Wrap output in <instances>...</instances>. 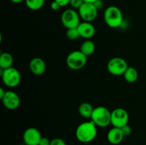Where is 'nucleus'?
Returning <instances> with one entry per match:
<instances>
[{
	"label": "nucleus",
	"mask_w": 146,
	"mask_h": 145,
	"mask_svg": "<svg viewBox=\"0 0 146 145\" xmlns=\"http://www.w3.org/2000/svg\"><path fill=\"white\" fill-rule=\"evenodd\" d=\"M84 2L91 3V4H94V3H96L97 1H98V0H84Z\"/></svg>",
	"instance_id": "28"
},
{
	"label": "nucleus",
	"mask_w": 146,
	"mask_h": 145,
	"mask_svg": "<svg viewBox=\"0 0 146 145\" xmlns=\"http://www.w3.org/2000/svg\"><path fill=\"white\" fill-rule=\"evenodd\" d=\"M19 145H27V144H26L25 143H24V144H19Z\"/></svg>",
	"instance_id": "30"
},
{
	"label": "nucleus",
	"mask_w": 146,
	"mask_h": 145,
	"mask_svg": "<svg viewBox=\"0 0 146 145\" xmlns=\"http://www.w3.org/2000/svg\"><path fill=\"white\" fill-rule=\"evenodd\" d=\"M50 145H66L64 140L60 138H55L51 141V144Z\"/></svg>",
	"instance_id": "23"
},
{
	"label": "nucleus",
	"mask_w": 146,
	"mask_h": 145,
	"mask_svg": "<svg viewBox=\"0 0 146 145\" xmlns=\"http://www.w3.org/2000/svg\"><path fill=\"white\" fill-rule=\"evenodd\" d=\"M3 82L9 88H15L19 85L21 82V74L19 71L14 67L7 69H1V73Z\"/></svg>",
	"instance_id": "4"
},
{
	"label": "nucleus",
	"mask_w": 146,
	"mask_h": 145,
	"mask_svg": "<svg viewBox=\"0 0 146 145\" xmlns=\"http://www.w3.org/2000/svg\"><path fill=\"white\" fill-rule=\"evenodd\" d=\"M128 68V65L125 60L123 58L115 57L108 61L107 69L108 72L113 75H123L124 72Z\"/></svg>",
	"instance_id": "7"
},
{
	"label": "nucleus",
	"mask_w": 146,
	"mask_h": 145,
	"mask_svg": "<svg viewBox=\"0 0 146 145\" xmlns=\"http://www.w3.org/2000/svg\"><path fill=\"white\" fill-rule=\"evenodd\" d=\"M80 16L78 12L73 9H68L62 13L61 16V21L63 25L68 28H77L79 25Z\"/></svg>",
	"instance_id": "6"
},
{
	"label": "nucleus",
	"mask_w": 146,
	"mask_h": 145,
	"mask_svg": "<svg viewBox=\"0 0 146 145\" xmlns=\"http://www.w3.org/2000/svg\"><path fill=\"white\" fill-rule=\"evenodd\" d=\"M29 68L31 72L36 75H41L46 71V63L42 58H34L30 61Z\"/></svg>",
	"instance_id": "13"
},
{
	"label": "nucleus",
	"mask_w": 146,
	"mask_h": 145,
	"mask_svg": "<svg viewBox=\"0 0 146 145\" xmlns=\"http://www.w3.org/2000/svg\"><path fill=\"white\" fill-rule=\"evenodd\" d=\"M84 0H71L69 4L74 9H78L84 4Z\"/></svg>",
	"instance_id": "21"
},
{
	"label": "nucleus",
	"mask_w": 146,
	"mask_h": 145,
	"mask_svg": "<svg viewBox=\"0 0 146 145\" xmlns=\"http://www.w3.org/2000/svg\"><path fill=\"white\" fill-rule=\"evenodd\" d=\"M96 49L95 44L91 40H86L81 44L80 51L86 55V56H90L94 53Z\"/></svg>",
	"instance_id": "16"
},
{
	"label": "nucleus",
	"mask_w": 146,
	"mask_h": 145,
	"mask_svg": "<svg viewBox=\"0 0 146 145\" xmlns=\"http://www.w3.org/2000/svg\"><path fill=\"white\" fill-rule=\"evenodd\" d=\"M61 6L59 5V4H58V3L56 2V1H55L54 0V1H52L51 4V8L54 11H56V10H58L60 8H61Z\"/></svg>",
	"instance_id": "26"
},
{
	"label": "nucleus",
	"mask_w": 146,
	"mask_h": 145,
	"mask_svg": "<svg viewBox=\"0 0 146 145\" xmlns=\"http://www.w3.org/2000/svg\"><path fill=\"white\" fill-rule=\"evenodd\" d=\"M55 1H56L61 7H65V6H67L68 4H70V1L71 0H54Z\"/></svg>",
	"instance_id": "25"
},
{
	"label": "nucleus",
	"mask_w": 146,
	"mask_h": 145,
	"mask_svg": "<svg viewBox=\"0 0 146 145\" xmlns=\"http://www.w3.org/2000/svg\"><path fill=\"white\" fill-rule=\"evenodd\" d=\"M10 1L13 3H15V4H19V3L22 2L23 1H25V0H10Z\"/></svg>",
	"instance_id": "29"
},
{
	"label": "nucleus",
	"mask_w": 146,
	"mask_h": 145,
	"mask_svg": "<svg viewBox=\"0 0 146 145\" xmlns=\"http://www.w3.org/2000/svg\"><path fill=\"white\" fill-rule=\"evenodd\" d=\"M129 115L123 108H116L111 112V124L113 127L121 128L128 125Z\"/></svg>",
	"instance_id": "8"
},
{
	"label": "nucleus",
	"mask_w": 146,
	"mask_h": 145,
	"mask_svg": "<svg viewBox=\"0 0 146 145\" xmlns=\"http://www.w3.org/2000/svg\"><path fill=\"white\" fill-rule=\"evenodd\" d=\"M14 63V58L11 54L9 53H1L0 55V68L1 69H7L12 67Z\"/></svg>",
	"instance_id": "15"
},
{
	"label": "nucleus",
	"mask_w": 146,
	"mask_h": 145,
	"mask_svg": "<svg viewBox=\"0 0 146 145\" xmlns=\"http://www.w3.org/2000/svg\"><path fill=\"white\" fill-rule=\"evenodd\" d=\"M125 137L121 131V128L113 127L109 130L107 134V139L108 141L112 144H118L123 141V138Z\"/></svg>",
	"instance_id": "14"
},
{
	"label": "nucleus",
	"mask_w": 146,
	"mask_h": 145,
	"mask_svg": "<svg viewBox=\"0 0 146 145\" xmlns=\"http://www.w3.org/2000/svg\"><path fill=\"white\" fill-rule=\"evenodd\" d=\"M5 93H6V91L4 90L2 88H0V99L1 100L3 98H4V95H5Z\"/></svg>",
	"instance_id": "27"
},
{
	"label": "nucleus",
	"mask_w": 146,
	"mask_h": 145,
	"mask_svg": "<svg viewBox=\"0 0 146 145\" xmlns=\"http://www.w3.org/2000/svg\"><path fill=\"white\" fill-rule=\"evenodd\" d=\"M1 100L4 106L10 110L17 109L20 105L19 97L13 91H6L5 95Z\"/></svg>",
	"instance_id": "11"
},
{
	"label": "nucleus",
	"mask_w": 146,
	"mask_h": 145,
	"mask_svg": "<svg viewBox=\"0 0 146 145\" xmlns=\"http://www.w3.org/2000/svg\"><path fill=\"white\" fill-rule=\"evenodd\" d=\"M96 125L92 122H84L80 124L76 130V136L80 142L89 143L97 135Z\"/></svg>",
	"instance_id": "1"
},
{
	"label": "nucleus",
	"mask_w": 146,
	"mask_h": 145,
	"mask_svg": "<svg viewBox=\"0 0 146 145\" xmlns=\"http://www.w3.org/2000/svg\"><path fill=\"white\" fill-rule=\"evenodd\" d=\"M87 62V56H86L81 51H74L68 54L66 58V64L68 67L74 71L82 69Z\"/></svg>",
	"instance_id": "5"
},
{
	"label": "nucleus",
	"mask_w": 146,
	"mask_h": 145,
	"mask_svg": "<svg viewBox=\"0 0 146 145\" xmlns=\"http://www.w3.org/2000/svg\"><path fill=\"white\" fill-rule=\"evenodd\" d=\"M98 9L94 4L84 2V4L78 9L80 17L84 21L91 22L96 18Z\"/></svg>",
	"instance_id": "9"
},
{
	"label": "nucleus",
	"mask_w": 146,
	"mask_h": 145,
	"mask_svg": "<svg viewBox=\"0 0 146 145\" xmlns=\"http://www.w3.org/2000/svg\"><path fill=\"white\" fill-rule=\"evenodd\" d=\"M124 79L130 83H133L138 80V72L133 67H128L123 74Z\"/></svg>",
	"instance_id": "18"
},
{
	"label": "nucleus",
	"mask_w": 146,
	"mask_h": 145,
	"mask_svg": "<svg viewBox=\"0 0 146 145\" xmlns=\"http://www.w3.org/2000/svg\"><path fill=\"white\" fill-rule=\"evenodd\" d=\"M121 129V131H122L123 134L124 136H128L131 134V132H132L131 127L128 125H125V126L122 127Z\"/></svg>",
	"instance_id": "22"
},
{
	"label": "nucleus",
	"mask_w": 146,
	"mask_h": 145,
	"mask_svg": "<svg viewBox=\"0 0 146 145\" xmlns=\"http://www.w3.org/2000/svg\"><path fill=\"white\" fill-rule=\"evenodd\" d=\"M25 3L29 9L36 11L42 8L44 4V0H25Z\"/></svg>",
	"instance_id": "19"
},
{
	"label": "nucleus",
	"mask_w": 146,
	"mask_h": 145,
	"mask_svg": "<svg viewBox=\"0 0 146 145\" xmlns=\"http://www.w3.org/2000/svg\"><path fill=\"white\" fill-rule=\"evenodd\" d=\"M51 144V141L46 137H42L40 140L38 145H50Z\"/></svg>",
	"instance_id": "24"
},
{
	"label": "nucleus",
	"mask_w": 146,
	"mask_h": 145,
	"mask_svg": "<svg viewBox=\"0 0 146 145\" xmlns=\"http://www.w3.org/2000/svg\"><path fill=\"white\" fill-rule=\"evenodd\" d=\"M42 138L41 133L34 127H29L26 129L23 134L24 143L27 145H38Z\"/></svg>",
	"instance_id": "10"
},
{
	"label": "nucleus",
	"mask_w": 146,
	"mask_h": 145,
	"mask_svg": "<svg viewBox=\"0 0 146 145\" xmlns=\"http://www.w3.org/2000/svg\"><path fill=\"white\" fill-rule=\"evenodd\" d=\"M104 21L111 28L121 26L123 21V16L121 9L115 6L108 7L104 11Z\"/></svg>",
	"instance_id": "2"
},
{
	"label": "nucleus",
	"mask_w": 146,
	"mask_h": 145,
	"mask_svg": "<svg viewBox=\"0 0 146 145\" xmlns=\"http://www.w3.org/2000/svg\"><path fill=\"white\" fill-rule=\"evenodd\" d=\"M66 37L67 38H68L69 40H71V41L76 40L78 37H80L79 32H78L77 28H68V29H67Z\"/></svg>",
	"instance_id": "20"
},
{
	"label": "nucleus",
	"mask_w": 146,
	"mask_h": 145,
	"mask_svg": "<svg viewBox=\"0 0 146 145\" xmlns=\"http://www.w3.org/2000/svg\"><path fill=\"white\" fill-rule=\"evenodd\" d=\"M111 112L104 106L94 108L91 119L97 127H106L111 124Z\"/></svg>",
	"instance_id": "3"
},
{
	"label": "nucleus",
	"mask_w": 146,
	"mask_h": 145,
	"mask_svg": "<svg viewBox=\"0 0 146 145\" xmlns=\"http://www.w3.org/2000/svg\"><path fill=\"white\" fill-rule=\"evenodd\" d=\"M80 36L84 38H91L95 34L96 29L91 22L84 21L81 22L77 27Z\"/></svg>",
	"instance_id": "12"
},
{
	"label": "nucleus",
	"mask_w": 146,
	"mask_h": 145,
	"mask_svg": "<svg viewBox=\"0 0 146 145\" xmlns=\"http://www.w3.org/2000/svg\"><path fill=\"white\" fill-rule=\"evenodd\" d=\"M94 108L88 102H83L78 107V112L84 118H91Z\"/></svg>",
	"instance_id": "17"
}]
</instances>
